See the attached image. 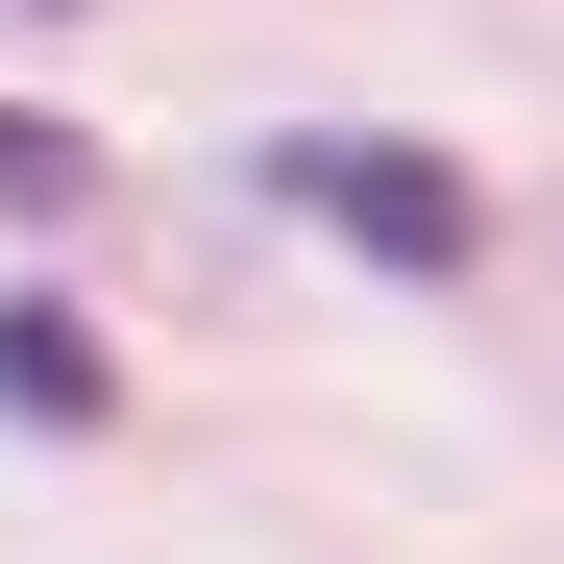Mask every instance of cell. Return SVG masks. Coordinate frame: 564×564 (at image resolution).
<instances>
[{"label": "cell", "mask_w": 564, "mask_h": 564, "mask_svg": "<svg viewBox=\"0 0 564 564\" xmlns=\"http://www.w3.org/2000/svg\"><path fill=\"white\" fill-rule=\"evenodd\" d=\"M270 197H295L319 246H368V270H466V246H491L466 148H417V123H295V148H270Z\"/></svg>", "instance_id": "obj_1"}, {"label": "cell", "mask_w": 564, "mask_h": 564, "mask_svg": "<svg viewBox=\"0 0 564 564\" xmlns=\"http://www.w3.org/2000/svg\"><path fill=\"white\" fill-rule=\"evenodd\" d=\"M99 197H123V172H99V123H50V99H0V221L50 246V221H99Z\"/></svg>", "instance_id": "obj_3"}, {"label": "cell", "mask_w": 564, "mask_h": 564, "mask_svg": "<svg viewBox=\"0 0 564 564\" xmlns=\"http://www.w3.org/2000/svg\"><path fill=\"white\" fill-rule=\"evenodd\" d=\"M0 417H25V442H99V417H123V368H99L74 295H0Z\"/></svg>", "instance_id": "obj_2"}]
</instances>
